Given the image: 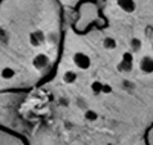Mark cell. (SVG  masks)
<instances>
[{
    "label": "cell",
    "mask_w": 153,
    "mask_h": 145,
    "mask_svg": "<svg viewBox=\"0 0 153 145\" xmlns=\"http://www.w3.org/2000/svg\"><path fill=\"white\" fill-rule=\"evenodd\" d=\"M94 11H95V5L94 3H86V5L81 6L80 20H78V23H76V26H75L78 32L87 29V26L91 24L92 21H95V18H97L98 14H97V12H94Z\"/></svg>",
    "instance_id": "obj_1"
},
{
    "label": "cell",
    "mask_w": 153,
    "mask_h": 145,
    "mask_svg": "<svg viewBox=\"0 0 153 145\" xmlns=\"http://www.w3.org/2000/svg\"><path fill=\"white\" fill-rule=\"evenodd\" d=\"M72 60H74V64H75L78 69L86 70V69L91 67V58H89V55L83 54V52H76V54H74Z\"/></svg>",
    "instance_id": "obj_2"
},
{
    "label": "cell",
    "mask_w": 153,
    "mask_h": 145,
    "mask_svg": "<svg viewBox=\"0 0 153 145\" xmlns=\"http://www.w3.org/2000/svg\"><path fill=\"white\" fill-rule=\"evenodd\" d=\"M133 57H132V54L130 52H126V54L123 55V60H121V63L118 64V70L120 72H130L132 70V67H133Z\"/></svg>",
    "instance_id": "obj_3"
},
{
    "label": "cell",
    "mask_w": 153,
    "mask_h": 145,
    "mask_svg": "<svg viewBox=\"0 0 153 145\" xmlns=\"http://www.w3.org/2000/svg\"><path fill=\"white\" fill-rule=\"evenodd\" d=\"M139 69H141L144 73H152L153 72V58L144 57L141 61H139Z\"/></svg>",
    "instance_id": "obj_4"
},
{
    "label": "cell",
    "mask_w": 153,
    "mask_h": 145,
    "mask_svg": "<svg viewBox=\"0 0 153 145\" xmlns=\"http://www.w3.org/2000/svg\"><path fill=\"white\" fill-rule=\"evenodd\" d=\"M117 3H118V6L124 11V12H133L135 11V8H136V5H135V0H117Z\"/></svg>",
    "instance_id": "obj_5"
},
{
    "label": "cell",
    "mask_w": 153,
    "mask_h": 145,
    "mask_svg": "<svg viewBox=\"0 0 153 145\" xmlns=\"http://www.w3.org/2000/svg\"><path fill=\"white\" fill-rule=\"evenodd\" d=\"M48 64H49V58H48L46 55H43V54L37 55V57L34 58V67L38 69V70H43Z\"/></svg>",
    "instance_id": "obj_6"
},
{
    "label": "cell",
    "mask_w": 153,
    "mask_h": 145,
    "mask_svg": "<svg viewBox=\"0 0 153 145\" xmlns=\"http://www.w3.org/2000/svg\"><path fill=\"white\" fill-rule=\"evenodd\" d=\"M63 81H65L66 84H74L76 81V73L72 72V70H66L65 75H63Z\"/></svg>",
    "instance_id": "obj_7"
},
{
    "label": "cell",
    "mask_w": 153,
    "mask_h": 145,
    "mask_svg": "<svg viewBox=\"0 0 153 145\" xmlns=\"http://www.w3.org/2000/svg\"><path fill=\"white\" fill-rule=\"evenodd\" d=\"M14 69H11V67H5L3 70H2V73H0V76L3 78V80H11L12 76H14Z\"/></svg>",
    "instance_id": "obj_8"
},
{
    "label": "cell",
    "mask_w": 153,
    "mask_h": 145,
    "mask_svg": "<svg viewBox=\"0 0 153 145\" xmlns=\"http://www.w3.org/2000/svg\"><path fill=\"white\" fill-rule=\"evenodd\" d=\"M103 44H104V49H109V50H112V49H115V47H117V41H115L113 38H110V37L104 38Z\"/></svg>",
    "instance_id": "obj_9"
},
{
    "label": "cell",
    "mask_w": 153,
    "mask_h": 145,
    "mask_svg": "<svg viewBox=\"0 0 153 145\" xmlns=\"http://www.w3.org/2000/svg\"><path fill=\"white\" fill-rule=\"evenodd\" d=\"M84 118H86L87 121L94 122V121H97V119H98V115H97L94 110H86V113H84Z\"/></svg>",
    "instance_id": "obj_10"
},
{
    "label": "cell",
    "mask_w": 153,
    "mask_h": 145,
    "mask_svg": "<svg viewBox=\"0 0 153 145\" xmlns=\"http://www.w3.org/2000/svg\"><path fill=\"white\" fill-rule=\"evenodd\" d=\"M92 92L94 93H101L103 92V83H100V81H94L92 83Z\"/></svg>",
    "instance_id": "obj_11"
},
{
    "label": "cell",
    "mask_w": 153,
    "mask_h": 145,
    "mask_svg": "<svg viewBox=\"0 0 153 145\" xmlns=\"http://www.w3.org/2000/svg\"><path fill=\"white\" fill-rule=\"evenodd\" d=\"M132 47H133V50H135V52L141 50V41H139L138 38H133V40H132Z\"/></svg>",
    "instance_id": "obj_12"
},
{
    "label": "cell",
    "mask_w": 153,
    "mask_h": 145,
    "mask_svg": "<svg viewBox=\"0 0 153 145\" xmlns=\"http://www.w3.org/2000/svg\"><path fill=\"white\" fill-rule=\"evenodd\" d=\"M110 92H112V87L109 84H103V92L101 93H110Z\"/></svg>",
    "instance_id": "obj_13"
},
{
    "label": "cell",
    "mask_w": 153,
    "mask_h": 145,
    "mask_svg": "<svg viewBox=\"0 0 153 145\" xmlns=\"http://www.w3.org/2000/svg\"><path fill=\"white\" fill-rule=\"evenodd\" d=\"M109 145H110V144H109Z\"/></svg>",
    "instance_id": "obj_14"
},
{
    "label": "cell",
    "mask_w": 153,
    "mask_h": 145,
    "mask_svg": "<svg viewBox=\"0 0 153 145\" xmlns=\"http://www.w3.org/2000/svg\"><path fill=\"white\" fill-rule=\"evenodd\" d=\"M152 47H153V46H152Z\"/></svg>",
    "instance_id": "obj_15"
}]
</instances>
